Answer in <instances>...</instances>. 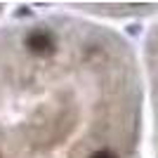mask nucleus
Returning <instances> with one entry per match:
<instances>
[{
  "instance_id": "f257e3e1",
  "label": "nucleus",
  "mask_w": 158,
  "mask_h": 158,
  "mask_svg": "<svg viewBox=\"0 0 158 158\" xmlns=\"http://www.w3.org/2000/svg\"><path fill=\"white\" fill-rule=\"evenodd\" d=\"M26 47L31 50L33 54H38V57H45V54L52 52L54 47V35L45 28H35L26 35Z\"/></svg>"
},
{
  "instance_id": "f03ea898",
  "label": "nucleus",
  "mask_w": 158,
  "mask_h": 158,
  "mask_svg": "<svg viewBox=\"0 0 158 158\" xmlns=\"http://www.w3.org/2000/svg\"><path fill=\"white\" fill-rule=\"evenodd\" d=\"M90 158H118L113 151H106V149H102V151H94Z\"/></svg>"
}]
</instances>
